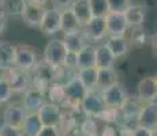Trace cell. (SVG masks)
Listing matches in <instances>:
<instances>
[{"label":"cell","instance_id":"1","mask_svg":"<svg viewBox=\"0 0 157 136\" xmlns=\"http://www.w3.org/2000/svg\"><path fill=\"white\" fill-rule=\"evenodd\" d=\"M30 74H32V86L43 93H47L49 86L57 79V68L51 67L44 61L37 63Z\"/></svg>","mask_w":157,"mask_h":136},{"label":"cell","instance_id":"2","mask_svg":"<svg viewBox=\"0 0 157 136\" xmlns=\"http://www.w3.org/2000/svg\"><path fill=\"white\" fill-rule=\"evenodd\" d=\"M2 76L8 83L13 93H25L29 87H32V74L21 71V69L11 67L2 71Z\"/></svg>","mask_w":157,"mask_h":136},{"label":"cell","instance_id":"3","mask_svg":"<svg viewBox=\"0 0 157 136\" xmlns=\"http://www.w3.org/2000/svg\"><path fill=\"white\" fill-rule=\"evenodd\" d=\"M67 53L68 52L64 48L63 41L57 40V38H53V40H51L47 44V46H45L43 61L49 64L51 67H53V68H60L64 64Z\"/></svg>","mask_w":157,"mask_h":136},{"label":"cell","instance_id":"4","mask_svg":"<svg viewBox=\"0 0 157 136\" xmlns=\"http://www.w3.org/2000/svg\"><path fill=\"white\" fill-rule=\"evenodd\" d=\"M64 84V93H66V106L64 108H72V109H78L81 108V102L85 98L86 95V89L83 87V84L79 82V79L75 76L70 78Z\"/></svg>","mask_w":157,"mask_h":136},{"label":"cell","instance_id":"5","mask_svg":"<svg viewBox=\"0 0 157 136\" xmlns=\"http://www.w3.org/2000/svg\"><path fill=\"white\" fill-rule=\"evenodd\" d=\"M98 91H100L105 106L117 109V110L122 108V105L124 104V101L128 97L127 93H126V89L123 87V84L120 82H117V83H115L104 90H98Z\"/></svg>","mask_w":157,"mask_h":136},{"label":"cell","instance_id":"6","mask_svg":"<svg viewBox=\"0 0 157 136\" xmlns=\"http://www.w3.org/2000/svg\"><path fill=\"white\" fill-rule=\"evenodd\" d=\"M37 52L34 48L29 45H18L17 53H15V61L14 67L25 72H32L33 68L37 64Z\"/></svg>","mask_w":157,"mask_h":136},{"label":"cell","instance_id":"7","mask_svg":"<svg viewBox=\"0 0 157 136\" xmlns=\"http://www.w3.org/2000/svg\"><path fill=\"white\" fill-rule=\"evenodd\" d=\"M104 108H105V105H104V102H102L101 94L97 89L87 91L85 98L81 102V109H82V112L86 114V117L97 119V116L101 113V110Z\"/></svg>","mask_w":157,"mask_h":136},{"label":"cell","instance_id":"8","mask_svg":"<svg viewBox=\"0 0 157 136\" xmlns=\"http://www.w3.org/2000/svg\"><path fill=\"white\" fill-rule=\"evenodd\" d=\"M157 97V79L156 76H147L140 80L137 86V99L142 105L156 102Z\"/></svg>","mask_w":157,"mask_h":136},{"label":"cell","instance_id":"9","mask_svg":"<svg viewBox=\"0 0 157 136\" xmlns=\"http://www.w3.org/2000/svg\"><path fill=\"white\" fill-rule=\"evenodd\" d=\"M36 113H37L38 119L44 127H55V128L59 127L63 116L62 108H59L57 105L49 104V102H45Z\"/></svg>","mask_w":157,"mask_h":136},{"label":"cell","instance_id":"10","mask_svg":"<svg viewBox=\"0 0 157 136\" xmlns=\"http://www.w3.org/2000/svg\"><path fill=\"white\" fill-rule=\"evenodd\" d=\"M105 30L109 37H124L128 26L126 23V19L123 14L117 13H108L104 17Z\"/></svg>","mask_w":157,"mask_h":136},{"label":"cell","instance_id":"11","mask_svg":"<svg viewBox=\"0 0 157 136\" xmlns=\"http://www.w3.org/2000/svg\"><path fill=\"white\" fill-rule=\"evenodd\" d=\"M26 117V110L23 109L22 105L19 104H10L3 112V123L4 125L11 127V128H22L23 120Z\"/></svg>","mask_w":157,"mask_h":136},{"label":"cell","instance_id":"12","mask_svg":"<svg viewBox=\"0 0 157 136\" xmlns=\"http://www.w3.org/2000/svg\"><path fill=\"white\" fill-rule=\"evenodd\" d=\"M40 30L44 35H52L60 31V10L51 7L44 10Z\"/></svg>","mask_w":157,"mask_h":136},{"label":"cell","instance_id":"13","mask_svg":"<svg viewBox=\"0 0 157 136\" xmlns=\"http://www.w3.org/2000/svg\"><path fill=\"white\" fill-rule=\"evenodd\" d=\"M45 104V93L40 91L36 87H29L23 93L22 106L26 110V113H36L43 105Z\"/></svg>","mask_w":157,"mask_h":136},{"label":"cell","instance_id":"14","mask_svg":"<svg viewBox=\"0 0 157 136\" xmlns=\"http://www.w3.org/2000/svg\"><path fill=\"white\" fill-rule=\"evenodd\" d=\"M82 34L87 41H100L107 35L105 30V22L104 18H92L85 26L82 27Z\"/></svg>","mask_w":157,"mask_h":136},{"label":"cell","instance_id":"15","mask_svg":"<svg viewBox=\"0 0 157 136\" xmlns=\"http://www.w3.org/2000/svg\"><path fill=\"white\" fill-rule=\"evenodd\" d=\"M137 125L144 127V128H147V129H156V125H157L156 102L145 104L141 106L140 113H138V117H137Z\"/></svg>","mask_w":157,"mask_h":136},{"label":"cell","instance_id":"16","mask_svg":"<svg viewBox=\"0 0 157 136\" xmlns=\"http://www.w3.org/2000/svg\"><path fill=\"white\" fill-rule=\"evenodd\" d=\"M141 106H142V104H141L137 98L131 99V98L127 97V99L124 101V104H123L122 108L119 109L120 116H122L123 120H124V123H123L122 125L134 128V127L131 125V121H135V124H137V117H138V113H140Z\"/></svg>","mask_w":157,"mask_h":136},{"label":"cell","instance_id":"17","mask_svg":"<svg viewBox=\"0 0 157 136\" xmlns=\"http://www.w3.org/2000/svg\"><path fill=\"white\" fill-rule=\"evenodd\" d=\"M123 17L128 27H141L145 20V8L140 4H128V7L123 11Z\"/></svg>","mask_w":157,"mask_h":136},{"label":"cell","instance_id":"18","mask_svg":"<svg viewBox=\"0 0 157 136\" xmlns=\"http://www.w3.org/2000/svg\"><path fill=\"white\" fill-rule=\"evenodd\" d=\"M115 57L109 52L105 44H101L98 46H94V68L97 69H107L113 68Z\"/></svg>","mask_w":157,"mask_h":136},{"label":"cell","instance_id":"19","mask_svg":"<svg viewBox=\"0 0 157 136\" xmlns=\"http://www.w3.org/2000/svg\"><path fill=\"white\" fill-rule=\"evenodd\" d=\"M75 56V69H83L94 67V46L92 44H86Z\"/></svg>","mask_w":157,"mask_h":136},{"label":"cell","instance_id":"20","mask_svg":"<svg viewBox=\"0 0 157 136\" xmlns=\"http://www.w3.org/2000/svg\"><path fill=\"white\" fill-rule=\"evenodd\" d=\"M71 13L77 18L78 23L81 27H83L92 19V14H90V7H89V0H74L70 6Z\"/></svg>","mask_w":157,"mask_h":136},{"label":"cell","instance_id":"21","mask_svg":"<svg viewBox=\"0 0 157 136\" xmlns=\"http://www.w3.org/2000/svg\"><path fill=\"white\" fill-rule=\"evenodd\" d=\"M15 53H17V45H13L8 41L0 42V68L2 71L14 67Z\"/></svg>","mask_w":157,"mask_h":136},{"label":"cell","instance_id":"22","mask_svg":"<svg viewBox=\"0 0 157 136\" xmlns=\"http://www.w3.org/2000/svg\"><path fill=\"white\" fill-rule=\"evenodd\" d=\"M81 30H82V27L78 23L77 18L74 17L70 8L60 11V31H63L64 34H68V33L81 31Z\"/></svg>","mask_w":157,"mask_h":136},{"label":"cell","instance_id":"23","mask_svg":"<svg viewBox=\"0 0 157 136\" xmlns=\"http://www.w3.org/2000/svg\"><path fill=\"white\" fill-rule=\"evenodd\" d=\"M44 10H45V8L34 7V6L26 4L25 10H23V13H22V15H21V17H22L23 22H25L28 26H30V27H36V29H40V25H41V19H43Z\"/></svg>","mask_w":157,"mask_h":136},{"label":"cell","instance_id":"24","mask_svg":"<svg viewBox=\"0 0 157 136\" xmlns=\"http://www.w3.org/2000/svg\"><path fill=\"white\" fill-rule=\"evenodd\" d=\"M63 44H64V48L67 49L68 53H77L82 49L86 45V40L83 37L82 31H75V33H68V34H64L63 37Z\"/></svg>","mask_w":157,"mask_h":136},{"label":"cell","instance_id":"25","mask_svg":"<svg viewBox=\"0 0 157 136\" xmlns=\"http://www.w3.org/2000/svg\"><path fill=\"white\" fill-rule=\"evenodd\" d=\"M45 94L49 98V104L57 105L59 108H64L66 106V93H64V84L62 82H53L49 86V89L47 90Z\"/></svg>","mask_w":157,"mask_h":136},{"label":"cell","instance_id":"26","mask_svg":"<svg viewBox=\"0 0 157 136\" xmlns=\"http://www.w3.org/2000/svg\"><path fill=\"white\" fill-rule=\"evenodd\" d=\"M107 48L113 54L115 59L126 56L130 49V44L126 37H109L107 40Z\"/></svg>","mask_w":157,"mask_h":136},{"label":"cell","instance_id":"27","mask_svg":"<svg viewBox=\"0 0 157 136\" xmlns=\"http://www.w3.org/2000/svg\"><path fill=\"white\" fill-rule=\"evenodd\" d=\"M41 128H43V124L38 119L37 113H26L22 128H21L23 136H36Z\"/></svg>","mask_w":157,"mask_h":136},{"label":"cell","instance_id":"28","mask_svg":"<svg viewBox=\"0 0 157 136\" xmlns=\"http://www.w3.org/2000/svg\"><path fill=\"white\" fill-rule=\"evenodd\" d=\"M77 78L83 84L86 91L96 90V86H97V68L89 67V68L79 69L77 74Z\"/></svg>","mask_w":157,"mask_h":136},{"label":"cell","instance_id":"29","mask_svg":"<svg viewBox=\"0 0 157 136\" xmlns=\"http://www.w3.org/2000/svg\"><path fill=\"white\" fill-rule=\"evenodd\" d=\"M117 72L115 68H107V69H97V90H104L107 87L117 83Z\"/></svg>","mask_w":157,"mask_h":136},{"label":"cell","instance_id":"30","mask_svg":"<svg viewBox=\"0 0 157 136\" xmlns=\"http://www.w3.org/2000/svg\"><path fill=\"white\" fill-rule=\"evenodd\" d=\"M0 6H2L6 15L21 17L26 7V2L25 0H2Z\"/></svg>","mask_w":157,"mask_h":136},{"label":"cell","instance_id":"31","mask_svg":"<svg viewBox=\"0 0 157 136\" xmlns=\"http://www.w3.org/2000/svg\"><path fill=\"white\" fill-rule=\"evenodd\" d=\"M79 132L82 136H98L100 134L98 120L93 119V117H85V120L79 125Z\"/></svg>","mask_w":157,"mask_h":136},{"label":"cell","instance_id":"32","mask_svg":"<svg viewBox=\"0 0 157 136\" xmlns=\"http://www.w3.org/2000/svg\"><path fill=\"white\" fill-rule=\"evenodd\" d=\"M92 18H104L108 14L107 0H89Z\"/></svg>","mask_w":157,"mask_h":136},{"label":"cell","instance_id":"33","mask_svg":"<svg viewBox=\"0 0 157 136\" xmlns=\"http://www.w3.org/2000/svg\"><path fill=\"white\" fill-rule=\"evenodd\" d=\"M119 117H120V113L117 109L105 106L96 120H100V121L105 123V124H112V123H116L117 120H119Z\"/></svg>","mask_w":157,"mask_h":136},{"label":"cell","instance_id":"34","mask_svg":"<svg viewBox=\"0 0 157 136\" xmlns=\"http://www.w3.org/2000/svg\"><path fill=\"white\" fill-rule=\"evenodd\" d=\"M130 0H107L108 13L123 14V11L128 7Z\"/></svg>","mask_w":157,"mask_h":136},{"label":"cell","instance_id":"35","mask_svg":"<svg viewBox=\"0 0 157 136\" xmlns=\"http://www.w3.org/2000/svg\"><path fill=\"white\" fill-rule=\"evenodd\" d=\"M11 97H13V91H11L8 83L4 80V78L0 76V105H4L10 102Z\"/></svg>","mask_w":157,"mask_h":136},{"label":"cell","instance_id":"36","mask_svg":"<svg viewBox=\"0 0 157 136\" xmlns=\"http://www.w3.org/2000/svg\"><path fill=\"white\" fill-rule=\"evenodd\" d=\"M0 136H23V134L18 128H11V127L3 125L0 128Z\"/></svg>","mask_w":157,"mask_h":136},{"label":"cell","instance_id":"37","mask_svg":"<svg viewBox=\"0 0 157 136\" xmlns=\"http://www.w3.org/2000/svg\"><path fill=\"white\" fill-rule=\"evenodd\" d=\"M36 136H62L59 132V129L55 128V127H44L40 129V132H38Z\"/></svg>","mask_w":157,"mask_h":136},{"label":"cell","instance_id":"38","mask_svg":"<svg viewBox=\"0 0 157 136\" xmlns=\"http://www.w3.org/2000/svg\"><path fill=\"white\" fill-rule=\"evenodd\" d=\"M51 3H52V7L56 8V10H66V8H70L71 3L74 2V0H49Z\"/></svg>","mask_w":157,"mask_h":136},{"label":"cell","instance_id":"39","mask_svg":"<svg viewBox=\"0 0 157 136\" xmlns=\"http://www.w3.org/2000/svg\"><path fill=\"white\" fill-rule=\"evenodd\" d=\"M98 136H117V129L111 124H105L100 131Z\"/></svg>","mask_w":157,"mask_h":136},{"label":"cell","instance_id":"40","mask_svg":"<svg viewBox=\"0 0 157 136\" xmlns=\"http://www.w3.org/2000/svg\"><path fill=\"white\" fill-rule=\"evenodd\" d=\"M155 129H147L144 127H135L132 129V135L131 136H152V132Z\"/></svg>","mask_w":157,"mask_h":136},{"label":"cell","instance_id":"41","mask_svg":"<svg viewBox=\"0 0 157 136\" xmlns=\"http://www.w3.org/2000/svg\"><path fill=\"white\" fill-rule=\"evenodd\" d=\"M6 26H7V15L4 14L2 6H0V34H3V31L6 30Z\"/></svg>","mask_w":157,"mask_h":136},{"label":"cell","instance_id":"42","mask_svg":"<svg viewBox=\"0 0 157 136\" xmlns=\"http://www.w3.org/2000/svg\"><path fill=\"white\" fill-rule=\"evenodd\" d=\"M26 4H30V6H34V7H41V8H45L47 3L49 0H25Z\"/></svg>","mask_w":157,"mask_h":136},{"label":"cell","instance_id":"43","mask_svg":"<svg viewBox=\"0 0 157 136\" xmlns=\"http://www.w3.org/2000/svg\"><path fill=\"white\" fill-rule=\"evenodd\" d=\"M63 136H82V135H81V132L78 129H72V131L67 132V134H64Z\"/></svg>","mask_w":157,"mask_h":136},{"label":"cell","instance_id":"44","mask_svg":"<svg viewBox=\"0 0 157 136\" xmlns=\"http://www.w3.org/2000/svg\"><path fill=\"white\" fill-rule=\"evenodd\" d=\"M152 136H157V134H156V129H155V131L152 132Z\"/></svg>","mask_w":157,"mask_h":136},{"label":"cell","instance_id":"45","mask_svg":"<svg viewBox=\"0 0 157 136\" xmlns=\"http://www.w3.org/2000/svg\"><path fill=\"white\" fill-rule=\"evenodd\" d=\"M0 74H2V68H0Z\"/></svg>","mask_w":157,"mask_h":136}]
</instances>
